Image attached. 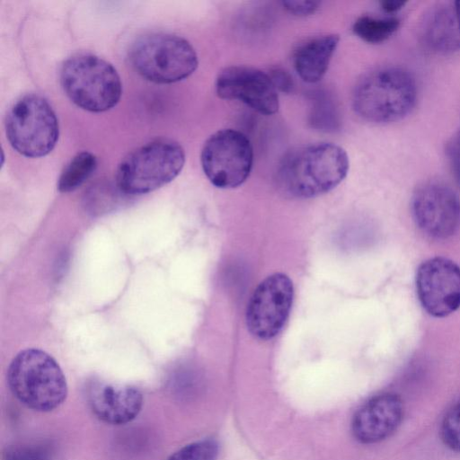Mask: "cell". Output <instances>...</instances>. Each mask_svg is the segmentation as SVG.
Listing matches in <instances>:
<instances>
[{
	"mask_svg": "<svg viewBox=\"0 0 460 460\" xmlns=\"http://www.w3.org/2000/svg\"><path fill=\"white\" fill-rule=\"evenodd\" d=\"M349 167L346 151L327 142L297 148L281 160L277 181L287 194L299 199L314 198L337 187Z\"/></svg>",
	"mask_w": 460,
	"mask_h": 460,
	"instance_id": "1",
	"label": "cell"
},
{
	"mask_svg": "<svg viewBox=\"0 0 460 460\" xmlns=\"http://www.w3.org/2000/svg\"><path fill=\"white\" fill-rule=\"evenodd\" d=\"M416 100L414 77L399 66H384L367 73L357 83L352 94L355 112L373 123L402 119Z\"/></svg>",
	"mask_w": 460,
	"mask_h": 460,
	"instance_id": "2",
	"label": "cell"
},
{
	"mask_svg": "<svg viewBox=\"0 0 460 460\" xmlns=\"http://www.w3.org/2000/svg\"><path fill=\"white\" fill-rule=\"evenodd\" d=\"M7 384L20 402L37 411H51L67 396V384L60 366L40 349H25L15 355L8 367Z\"/></svg>",
	"mask_w": 460,
	"mask_h": 460,
	"instance_id": "3",
	"label": "cell"
},
{
	"mask_svg": "<svg viewBox=\"0 0 460 460\" xmlns=\"http://www.w3.org/2000/svg\"><path fill=\"white\" fill-rule=\"evenodd\" d=\"M184 163L185 153L179 143L165 138L150 141L119 163L116 172L117 187L130 195L151 192L174 180Z\"/></svg>",
	"mask_w": 460,
	"mask_h": 460,
	"instance_id": "4",
	"label": "cell"
},
{
	"mask_svg": "<svg viewBox=\"0 0 460 460\" xmlns=\"http://www.w3.org/2000/svg\"><path fill=\"white\" fill-rule=\"evenodd\" d=\"M60 82L67 97L91 112L113 108L122 93L120 77L113 66L92 54L67 58L61 66Z\"/></svg>",
	"mask_w": 460,
	"mask_h": 460,
	"instance_id": "5",
	"label": "cell"
},
{
	"mask_svg": "<svg viewBox=\"0 0 460 460\" xmlns=\"http://www.w3.org/2000/svg\"><path fill=\"white\" fill-rule=\"evenodd\" d=\"M134 69L156 84H172L189 77L197 69L198 56L185 39L168 33H153L138 39L130 50Z\"/></svg>",
	"mask_w": 460,
	"mask_h": 460,
	"instance_id": "6",
	"label": "cell"
},
{
	"mask_svg": "<svg viewBox=\"0 0 460 460\" xmlns=\"http://www.w3.org/2000/svg\"><path fill=\"white\" fill-rule=\"evenodd\" d=\"M9 143L19 154L38 158L50 153L58 139V121L46 99L36 94L20 98L5 121Z\"/></svg>",
	"mask_w": 460,
	"mask_h": 460,
	"instance_id": "7",
	"label": "cell"
},
{
	"mask_svg": "<svg viewBox=\"0 0 460 460\" xmlns=\"http://www.w3.org/2000/svg\"><path fill=\"white\" fill-rule=\"evenodd\" d=\"M203 172L219 189H234L249 177L253 164V149L241 131L221 129L205 142L200 155Z\"/></svg>",
	"mask_w": 460,
	"mask_h": 460,
	"instance_id": "8",
	"label": "cell"
},
{
	"mask_svg": "<svg viewBox=\"0 0 460 460\" xmlns=\"http://www.w3.org/2000/svg\"><path fill=\"white\" fill-rule=\"evenodd\" d=\"M294 300V285L285 273L276 272L264 279L247 304L245 323L255 339L270 341L283 329Z\"/></svg>",
	"mask_w": 460,
	"mask_h": 460,
	"instance_id": "9",
	"label": "cell"
},
{
	"mask_svg": "<svg viewBox=\"0 0 460 460\" xmlns=\"http://www.w3.org/2000/svg\"><path fill=\"white\" fill-rule=\"evenodd\" d=\"M416 290L422 307L435 317H445L460 307V267L435 257L422 262L416 273Z\"/></svg>",
	"mask_w": 460,
	"mask_h": 460,
	"instance_id": "10",
	"label": "cell"
},
{
	"mask_svg": "<svg viewBox=\"0 0 460 460\" xmlns=\"http://www.w3.org/2000/svg\"><path fill=\"white\" fill-rule=\"evenodd\" d=\"M411 211L418 226L432 237L447 238L460 226V199L439 182L424 183L415 190Z\"/></svg>",
	"mask_w": 460,
	"mask_h": 460,
	"instance_id": "11",
	"label": "cell"
},
{
	"mask_svg": "<svg viewBox=\"0 0 460 460\" xmlns=\"http://www.w3.org/2000/svg\"><path fill=\"white\" fill-rule=\"evenodd\" d=\"M215 87L218 97L240 101L263 115H272L279 107L278 90L269 74L254 67H226L218 74Z\"/></svg>",
	"mask_w": 460,
	"mask_h": 460,
	"instance_id": "12",
	"label": "cell"
},
{
	"mask_svg": "<svg viewBox=\"0 0 460 460\" xmlns=\"http://www.w3.org/2000/svg\"><path fill=\"white\" fill-rule=\"evenodd\" d=\"M402 414V403L397 395H376L364 403L355 413L351 423L353 436L365 444L381 441L396 429Z\"/></svg>",
	"mask_w": 460,
	"mask_h": 460,
	"instance_id": "13",
	"label": "cell"
},
{
	"mask_svg": "<svg viewBox=\"0 0 460 460\" xmlns=\"http://www.w3.org/2000/svg\"><path fill=\"white\" fill-rule=\"evenodd\" d=\"M88 403L102 421L122 425L133 420L143 407L141 392L131 385L96 384L88 394Z\"/></svg>",
	"mask_w": 460,
	"mask_h": 460,
	"instance_id": "14",
	"label": "cell"
},
{
	"mask_svg": "<svg viewBox=\"0 0 460 460\" xmlns=\"http://www.w3.org/2000/svg\"><path fill=\"white\" fill-rule=\"evenodd\" d=\"M339 41V35L326 34L299 45L293 56L294 67L299 77L309 84L319 82L328 70Z\"/></svg>",
	"mask_w": 460,
	"mask_h": 460,
	"instance_id": "15",
	"label": "cell"
},
{
	"mask_svg": "<svg viewBox=\"0 0 460 460\" xmlns=\"http://www.w3.org/2000/svg\"><path fill=\"white\" fill-rule=\"evenodd\" d=\"M423 38L431 49L451 52L460 49V22L454 3L438 4L425 16Z\"/></svg>",
	"mask_w": 460,
	"mask_h": 460,
	"instance_id": "16",
	"label": "cell"
},
{
	"mask_svg": "<svg viewBox=\"0 0 460 460\" xmlns=\"http://www.w3.org/2000/svg\"><path fill=\"white\" fill-rule=\"evenodd\" d=\"M97 160L94 155L83 151L75 155L65 166L58 182L61 192H70L81 186L94 172Z\"/></svg>",
	"mask_w": 460,
	"mask_h": 460,
	"instance_id": "17",
	"label": "cell"
},
{
	"mask_svg": "<svg viewBox=\"0 0 460 460\" xmlns=\"http://www.w3.org/2000/svg\"><path fill=\"white\" fill-rule=\"evenodd\" d=\"M399 26L400 20L396 17L376 18L362 15L355 21L352 30L364 41L377 44L392 36Z\"/></svg>",
	"mask_w": 460,
	"mask_h": 460,
	"instance_id": "18",
	"label": "cell"
},
{
	"mask_svg": "<svg viewBox=\"0 0 460 460\" xmlns=\"http://www.w3.org/2000/svg\"><path fill=\"white\" fill-rule=\"evenodd\" d=\"M217 455V441L206 438L184 446L172 454L167 460H216Z\"/></svg>",
	"mask_w": 460,
	"mask_h": 460,
	"instance_id": "19",
	"label": "cell"
},
{
	"mask_svg": "<svg viewBox=\"0 0 460 460\" xmlns=\"http://www.w3.org/2000/svg\"><path fill=\"white\" fill-rule=\"evenodd\" d=\"M3 460H53V450L44 443L13 445L5 448Z\"/></svg>",
	"mask_w": 460,
	"mask_h": 460,
	"instance_id": "20",
	"label": "cell"
},
{
	"mask_svg": "<svg viewBox=\"0 0 460 460\" xmlns=\"http://www.w3.org/2000/svg\"><path fill=\"white\" fill-rule=\"evenodd\" d=\"M310 117L312 125L321 130H333L338 123L335 107L323 94L314 100Z\"/></svg>",
	"mask_w": 460,
	"mask_h": 460,
	"instance_id": "21",
	"label": "cell"
},
{
	"mask_svg": "<svg viewBox=\"0 0 460 460\" xmlns=\"http://www.w3.org/2000/svg\"><path fill=\"white\" fill-rule=\"evenodd\" d=\"M441 434L447 447L460 452V403L453 407L446 415Z\"/></svg>",
	"mask_w": 460,
	"mask_h": 460,
	"instance_id": "22",
	"label": "cell"
},
{
	"mask_svg": "<svg viewBox=\"0 0 460 460\" xmlns=\"http://www.w3.org/2000/svg\"><path fill=\"white\" fill-rule=\"evenodd\" d=\"M447 156L453 174L460 185V129L448 140L446 147Z\"/></svg>",
	"mask_w": 460,
	"mask_h": 460,
	"instance_id": "23",
	"label": "cell"
},
{
	"mask_svg": "<svg viewBox=\"0 0 460 460\" xmlns=\"http://www.w3.org/2000/svg\"><path fill=\"white\" fill-rule=\"evenodd\" d=\"M285 9L296 16H307L314 13L320 2L311 0H288L282 2Z\"/></svg>",
	"mask_w": 460,
	"mask_h": 460,
	"instance_id": "24",
	"label": "cell"
},
{
	"mask_svg": "<svg viewBox=\"0 0 460 460\" xmlns=\"http://www.w3.org/2000/svg\"><path fill=\"white\" fill-rule=\"evenodd\" d=\"M269 75L274 84L276 89L285 93H289L293 91L294 81L291 75L281 68H274Z\"/></svg>",
	"mask_w": 460,
	"mask_h": 460,
	"instance_id": "25",
	"label": "cell"
},
{
	"mask_svg": "<svg viewBox=\"0 0 460 460\" xmlns=\"http://www.w3.org/2000/svg\"><path fill=\"white\" fill-rule=\"evenodd\" d=\"M405 4L406 2L402 0H384L380 2L381 8L388 13L397 12L402 9Z\"/></svg>",
	"mask_w": 460,
	"mask_h": 460,
	"instance_id": "26",
	"label": "cell"
},
{
	"mask_svg": "<svg viewBox=\"0 0 460 460\" xmlns=\"http://www.w3.org/2000/svg\"><path fill=\"white\" fill-rule=\"evenodd\" d=\"M453 3H454V7H455V11H456V16H457L458 21L460 22V0L455 1Z\"/></svg>",
	"mask_w": 460,
	"mask_h": 460,
	"instance_id": "27",
	"label": "cell"
}]
</instances>
